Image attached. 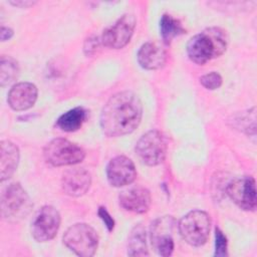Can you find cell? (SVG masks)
I'll use <instances>...</instances> for the list:
<instances>
[{"label":"cell","mask_w":257,"mask_h":257,"mask_svg":"<svg viewBox=\"0 0 257 257\" xmlns=\"http://www.w3.org/2000/svg\"><path fill=\"white\" fill-rule=\"evenodd\" d=\"M142 116L143 104L140 97L128 90L119 91L104 104L100 113V127L107 137H121L134 132Z\"/></svg>","instance_id":"obj_1"},{"label":"cell","mask_w":257,"mask_h":257,"mask_svg":"<svg viewBox=\"0 0 257 257\" xmlns=\"http://www.w3.org/2000/svg\"><path fill=\"white\" fill-rule=\"evenodd\" d=\"M228 36L219 27H210L193 36L187 44L189 58L198 64L220 56L227 48Z\"/></svg>","instance_id":"obj_2"},{"label":"cell","mask_w":257,"mask_h":257,"mask_svg":"<svg viewBox=\"0 0 257 257\" xmlns=\"http://www.w3.org/2000/svg\"><path fill=\"white\" fill-rule=\"evenodd\" d=\"M32 206L29 195L18 183L9 185L2 194L1 215L6 221L17 222L25 218Z\"/></svg>","instance_id":"obj_3"},{"label":"cell","mask_w":257,"mask_h":257,"mask_svg":"<svg viewBox=\"0 0 257 257\" xmlns=\"http://www.w3.org/2000/svg\"><path fill=\"white\" fill-rule=\"evenodd\" d=\"M210 228V216L201 210L189 212L180 220L178 225L181 237L192 246L205 244L209 237Z\"/></svg>","instance_id":"obj_4"},{"label":"cell","mask_w":257,"mask_h":257,"mask_svg":"<svg viewBox=\"0 0 257 257\" xmlns=\"http://www.w3.org/2000/svg\"><path fill=\"white\" fill-rule=\"evenodd\" d=\"M63 243L76 255L90 257L97 249L98 235L91 226L77 223L66 230L63 235Z\"/></svg>","instance_id":"obj_5"},{"label":"cell","mask_w":257,"mask_h":257,"mask_svg":"<svg viewBox=\"0 0 257 257\" xmlns=\"http://www.w3.org/2000/svg\"><path fill=\"white\" fill-rule=\"evenodd\" d=\"M43 155L45 161L55 167L70 166L80 163L85 153L76 144L66 139H54L44 148Z\"/></svg>","instance_id":"obj_6"},{"label":"cell","mask_w":257,"mask_h":257,"mask_svg":"<svg viewBox=\"0 0 257 257\" xmlns=\"http://www.w3.org/2000/svg\"><path fill=\"white\" fill-rule=\"evenodd\" d=\"M136 153L140 160L148 166L161 164L167 154V142L158 131H150L144 134L136 145Z\"/></svg>","instance_id":"obj_7"},{"label":"cell","mask_w":257,"mask_h":257,"mask_svg":"<svg viewBox=\"0 0 257 257\" xmlns=\"http://www.w3.org/2000/svg\"><path fill=\"white\" fill-rule=\"evenodd\" d=\"M60 215L52 206H43L31 222V234L37 242L53 239L60 226Z\"/></svg>","instance_id":"obj_8"},{"label":"cell","mask_w":257,"mask_h":257,"mask_svg":"<svg viewBox=\"0 0 257 257\" xmlns=\"http://www.w3.org/2000/svg\"><path fill=\"white\" fill-rule=\"evenodd\" d=\"M175 227L176 221L172 216L160 217L152 224L151 241L159 255L166 257L173 253Z\"/></svg>","instance_id":"obj_9"},{"label":"cell","mask_w":257,"mask_h":257,"mask_svg":"<svg viewBox=\"0 0 257 257\" xmlns=\"http://www.w3.org/2000/svg\"><path fill=\"white\" fill-rule=\"evenodd\" d=\"M136 23L137 20L133 14L122 15L114 24L103 31L101 35L102 44L113 49L122 48L130 42Z\"/></svg>","instance_id":"obj_10"},{"label":"cell","mask_w":257,"mask_h":257,"mask_svg":"<svg viewBox=\"0 0 257 257\" xmlns=\"http://www.w3.org/2000/svg\"><path fill=\"white\" fill-rule=\"evenodd\" d=\"M227 194L231 200L241 209L254 211L257 206L256 185L252 177L235 179L227 186Z\"/></svg>","instance_id":"obj_11"},{"label":"cell","mask_w":257,"mask_h":257,"mask_svg":"<svg viewBox=\"0 0 257 257\" xmlns=\"http://www.w3.org/2000/svg\"><path fill=\"white\" fill-rule=\"evenodd\" d=\"M108 183L113 187H123L132 184L137 177L133 161L124 156H117L109 161L106 167Z\"/></svg>","instance_id":"obj_12"},{"label":"cell","mask_w":257,"mask_h":257,"mask_svg":"<svg viewBox=\"0 0 257 257\" xmlns=\"http://www.w3.org/2000/svg\"><path fill=\"white\" fill-rule=\"evenodd\" d=\"M118 202L126 211L143 214L149 210L152 198L146 188L136 186L121 191L118 195Z\"/></svg>","instance_id":"obj_13"},{"label":"cell","mask_w":257,"mask_h":257,"mask_svg":"<svg viewBox=\"0 0 257 257\" xmlns=\"http://www.w3.org/2000/svg\"><path fill=\"white\" fill-rule=\"evenodd\" d=\"M91 184L90 174L82 168H74L62 175L61 187L63 192L71 197L84 195Z\"/></svg>","instance_id":"obj_14"},{"label":"cell","mask_w":257,"mask_h":257,"mask_svg":"<svg viewBox=\"0 0 257 257\" xmlns=\"http://www.w3.org/2000/svg\"><path fill=\"white\" fill-rule=\"evenodd\" d=\"M37 94V87L33 83L19 82L10 88L7 101L9 106L14 110H26L34 105Z\"/></svg>","instance_id":"obj_15"},{"label":"cell","mask_w":257,"mask_h":257,"mask_svg":"<svg viewBox=\"0 0 257 257\" xmlns=\"http://www.w3.org/2000/svg\"><path fill=\"white\" fill-rule=\"evenodd\" d=\"M137 57L143 68L154 70L164 66L167 61V51L158 42L149 41L141 46Z\"/></svg>","instance_id":"obj_16"},{"label":"cell","mask_w":257,"mask_h":257,"mask_svg":"<svg viewBox=\"0 0 257 257\" xmlns=\"http://www.w3.org/2000/svg\"><path fill=\"white\" fill-rule=\"evenodd\" d=\"M19 163V150L10 141L0 144V177L1 181L9 179L15 172Z\"/></svg>","instance_id":"obj_17"},{"label":"cell","mask_w":257,"mask_h":257,"mask_svg":"<svg viewBox=\"0 0 257 257\" xmlns=\"http://www.w3.org/2000/svg\"><path fill=\"white\" fill-rule=\"evenodd\" d=\"M86 110L83 107L77 106L60 115L56 121V124L64 132H75L81 127L86 119Z\"/></svg>","instance_id":"obj_18"},{"label":"cell","mask_w":257,"mask_h":257,"mask_svg":"<svg viewBox=\"0 0 257 257\" xmlns=\"http://www.w3.org/2000/svg\"><path fill=\"white\" fill-rule=\"evenodd\" d=\"M127 254L130 256L149 255L148 247H147L146 230L141 224L135 226L128 235Z\"/></svg>","instance_id":"obj_19"},{"label":"cell","mask_w":257,"mask_h":257,"mask_svg":"<svg viewBox=\"0 0 257 257\" xmlns=\"http://www.w3.org/2000/svg\"><path fill=\"white\" fill-rule=\"evenodd\" d=\"M160 31L164 42L170 44L175 37L183 34L185 29L178 19L170 14H164L160 20Z\"/></svg>","instance_id":"obj_20"},{"label":"cell","mask_w":257,"mask_h":257,"mask_svg":"<svg viewBox=\"0 0 257 257\" xmlns=\"http://www.w3.org/2000/svg\"><path fill=\"white\" fill-rule=\"evenodd\" d=\"M19 74L18 62L11 56H1L0 61V82L1 86L8 85L17 79Z\"/></svg>","instance_id":"obj_21"},{"label":"cell","mask_w":257,"mask_h":257,"mask_svg":"<svg viewBox=\"0 0 257 257\" xmlns=\"http://www.w3.org/2000/svg\"><path fill=\"white\" fill-rule=\"evenodd\" d=\"M222 81H223L222 76L218 72H215V71L206 73L203 76H201V78H200L201 84L205 88L210 89V90H214V89H217L218 87H220L222 84Z\"/></svg>","instance_id":"obj_22"},{"label":"cell","mask_w":257,"mask_h":257,"mask_svg":"<svg viewBox=\"0 0 257 257\" xmlns=\"http://www.w3.org/2000/svg\"><path fill=\"white\" fill-rule=\"evenodd\" d=\"M227 238L223 234V232L219 229L216 228L215 230V256H227Z\"/></svg>","instance_id":"obj_23"},{"label":"cell","mask_w":257,"mask_h":257,"mask_svg":"<svg viewBox=\"0 0 257 257\" xmlns=\"http://www.w3.org/2000/svg\"><path fill=\"white\" fill-rule=\"evenodd\" d=\"M97 214L100 217V219L103 221V223L105 224L107 230L111 231L114 227V221H113L112 217L109 215V213L106 211V209L104 207H99Z\"/></svg>","instance_id":"obj_24"},{"label":"cell","mask_w":257,"mask_h":257,"mask_svg":"<svg viewBox=\"0 0 257 257\" xmlns=\"http://www.w3.org/2000/svg\"><path fill=\"white\" fill-rule=\"evenodd\" d=\"M98 47V40L95 37H90L86 39L85 44H84V52L86 55H91L93 54Z\"/></svg>","instance_id":"obj_25"},{"label":"cell","mask_w":257,"mask_h":257,"mask_svg":"<svg viewBox=\"0 0 257 257\" xmlns=\"http://www.w3.org/2000/svg\"><path fill=\"white\" fill-rule=\"evenodd\" d=\"M13 35V30L9 27H5V26H2L1 27V32H0V36H1V40L2 41H5V40H8L12 37Z\"/></svg>","instance_id":"obj_26"},{"label":"cell","mask_w":257,"mask_h":257,"mask_svg":"<svg viewBox=\"0 0 257 257\" xmlns=\"http://www.w3.org/2000/svg\"><path fill=\"white\" fill-rule=\"evenodd\" d=\"M12 5H14V6H18V7H22V8H26V7H29V6H32L35 2L34 1H27V0H25V1H22V0H20V1H11L10 2Z\"/></svg>","instance_id":"obj_27"}]
</instances>
